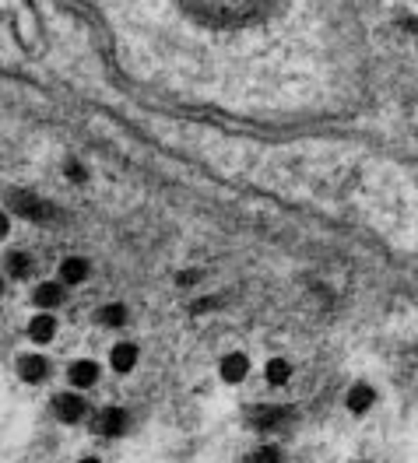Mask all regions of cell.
<instances>
[{"instance_id": "cell-1", "label": "cell", "mask_w": 418, "mask_h": 463, "mask_svg": "<svg viewBox=\"0 0 418 463\" xmlns=\"http://www.w3.org/2000/svg\"><path fill=\"white\" fill-rule=\"evenodd\" d=\"M295 421V411L288 403H250L246 408V428L256 435H275L285 432Z\"/></svg>"}, {"instance_id": "cell-2", "label": "cell", "mask_w": 418, "mask_h": 463, "mask_svg": "<svg viewBox=\"0 0 418 463\" xmlns=\"http://www.w3.org/2000/svg\"><path fill=\"white\" fill-rule=\"evenodd\" d=\"M88 400H85V390H64V393H57L53 400H49V414H53L60 425H81L85 418H88Z\"/></svg>"}, {"instance_id": "cell-3", "label": "cell", "mask_w": 418, "mask_h": 463, "mask_svg": "<svg viewBox=\"0 0 418 463\" xmlns=\"http://www.w3.org/2000/svg\"><path fill=\"white\" fill-rule=\"evenodd\" d=\"M92 428L98 439H123L130 432V411L120 408V403H106V408L92 418Z\"/></svg>"}, {"instance_id": "cell-4", "label": "cell", "mask_w": 418, "mask_h": 463, "mask_svg": "<svg viewBox=\"0 0 418 463\" xmlns=\"http://www.w3.org/2000/svg\"><path fill=\"white\" fill-rule=\"evenodd\" d=\"M15 376L21 383H28V386H42L49 376H53V365H49V358L42 351H25L15 362Z\"/></svg>"}, {"instance_id": "cell-5", "label": "cell", "mask_w": 418, "mask_h": 463, "mask_svg": "<svg viewBox=\"0 0 418 463\" xmlns=\"http://www.w3.org/2000/svg\"><path fill=\"white\" fill-rule=\"evenodd\" d=\"M64 379H67V386H74V390H95L98 379H102V365H98L95 358H74V362L67 365Z\"/></svg>"}, {"instance_id": "cell-6", "label": "cell", "mask_w": 418, "mask_h": 463, "mask_svg": "<svg viewBox=\"0 0 418 463\" xmlns=\"http://www.w3.org/2000/svg\"><path fill=\"white\" fill-rule=\"evenodd\" d=\"M376 400H380L376 386L358 379V383H351V386H348V393H345V408H348V414L362 418V414H369V411L376 408Z\"/></svg>"}, {"instance_id": "cell-7", "label": "cell", "mask_w": 418, "mask_h": 463, "mask_svg": "<svg viewBox=\"0 0 418 463\" xmlns=\"http://www.w3.org/2000/svg\"><path fill=\"white\" fill-rule=\"evenodd\" d=\"M64 288H67V284H64L60 277H57V281H42V284H35V288H32V306H35V309H46V313L60 309L64 299H67V295H64Z\"/></svg>"}, {"instance_id": "cell-8", "label": "cell", "mask_w": 418, "mask_h": 463, "mask_svg": "<svg viewBox=\"0 0 418 463\" xmlns=\"http://www.w3.org/2000/svg\"><path fill=\"white\" fill-rule=\"evenodd\" d=\"M246 376H250V358H246L243 351L222 355V362H218V379H222V383L239 386V383H246Z\"/></svg>"}, {"instance_id": "cell-9", "label": "cell", "mask_w": 418, "mask_h": 463, "mask_svg": "<svg viewBox=\"0 0 418 463\" xmlns=\"http://www.w3.org/2000/svg\"><path fill=\"white\" fill-rule=\"evenodd\" d=\"M137 362H141L137 344L120 340V344H113V347H110V369H113L116 376H130V372L137 369Z\"/></svg>"}, {"instance_id": "cell-10", "label": "cell", "mask_w": 418, "mask_h": 463, "mask_svg": "<svg viewBox=\"0 0 418 463\" xmlns=\"http://www.w3.org/2000/svg\"><path fill=\"white\" fill-rule=\"evenodd\" d=\"M57 330H60L57 316L46 313V309H39V313L28 320V340H32V344H53V340H57Z\"/></svg>"}, {"instance_id": "cell-11", "label": "cell", "mask_w": 418, "mask_h": 463, "mask_svg": "<svg viewBox=\"0 0 418 463\" xmlns=\"http://www.w3.org/2000/svg\"><path fill=\"white\" fill-rule=\"evenodd\" d=\"M127 320H130V309L123 302H106L92 313V323L102 330H120V326H127Z\"/></svg>"}, {"instance_id": "cell-12", "label": "cell", "mask_w": 418, "mask_h": 463, "mask_svg": "<svg viewBox=\"0 0 418 463\" xmlns=\"http://www.w3.org/2000/svg\"><path fill=\"white\" fill-rule=\"evenodd\" d=\"M92 277V263L85 260V256H67L64 263H60V281L67 284V288H78V284H85Z\"/></svg>"}, {"instance_id": "cell-13", "label": "cell", "mask_w": 418, "mask_h": 463, "mask_svg": "<svg viewBox=\"0 0 418 463\" xmlns=\"http://www.w3.org/2000/svg\"><path fill=\"white\" fill-rule=\"evenodd\" d=\"M4 270H8V277L25 281V277L35 274V260H32L28 253H21V250H11V253L4 256Z\"/></svg>"}, {"instance_id": "cell-14", "label": "cell", "mask_w": 418, "mask_h": 463, "mask_svg": "<svg viewBox=\"0 0 418 463\" xmlns=\"http://www.w3.org/2000/svg\"><path fill=\"white\" fill-rule=\"evenodd\" d=\"M292 372H295V369H292V362H288V358H281V355L268 358V365H264V379H268V386H275V390L288 386Z\"/></svg>"}, {"instance_id": "cell-15", "label": "cell", "mask_w": 418, "mask_h": 463, "mask_svg": "<svg viewBox=\"0 0 418 463\" xmlns=\"http://www.w3.org/2000/svg\"><path fill=\"white\" fill-rule=\"evenodd\" d=\"M243 463H285V453H281V446H275V442H260L256 449L246 453Z\"/></svg>"}, {"instance_id": "cell-16", "label": "cell", "mask_w": 418, "mask_h": 463, "mask_svg": "<svg viewBox=\"0 0 418 463\" xmlns=\"http://www.w3.org/2000/svg\"><path fill=\"white\" fill-rule=\"evenodd\" d=\"M197 277H200V274H180V277H176V284H193Z\"/></svg>"}, {"instance_id": "cell-17", "label": "cell", "mask_w": 418, "mask_h": 463, "mask_svg": "<svg viewBox=\"0 0 418 463\" xmlns=\"http://www.w3.org/2000/svg\"><path fill=\"white\" fill-rule=\"evenodd\" d=\"M78 463H102V460H98V456H81Z\"/></svg>"}, {"instance_id": "cell-18", "label": "cell", "mask_w": 418, "mask_h": 463, "mask_svg": "<svg viewBox=\"0 0 418 463\" xmlns=\"http://www.w3.org/2000/svg\"><path fill=\"white\" fill-rule=\"evenodd\" d=\"M355 463H369V460H355Z\"/></svg>"}, {"instance_id": "cell-19", "label": "cell", "mask_w": 418, "mask_h": 463, "mask_svg": "<svg viewBox=\"0 0 418 463\" xmlns=\"http://www.w3.org/2000/svg\"><path fill=\"white\" fill-rule=\"evenodd\" d=\"M415 351H418V344H415Z\"/></svg>"}]
</instances>
